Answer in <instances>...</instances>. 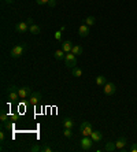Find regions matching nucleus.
I'll return each mask as SVG.
<instances>
[{"label":"nucleus","instance_id":"obj_18","mask_svg":"<svg viewBox=\"0 0 137 152\" xmlns=\"http://www.w3.org/2000/svg\"><path fill=\"white\" fill-rule=\"evenodd\" d=\"M29 32L32 33V34L37 36V34H40V32H41V29H40V26H37L36 23H33V25H30V28H29Z\"/></svg>","mask_w":137,"mask_h":152},{"label":"nucleus","instance_id":"obj_6","mask_svg":"<svg viewBox=\"0 0 137 152\" xmlns=\"http://www.w3.org/2000/svg\"><path fill=\"white\" fill-rule=\"evenodd\" d=\"M115 91H116V85L114 84V82H105V85L103 86V92H104V95H107V96L114 95Z\"/></svg>","mask_w":137,"mask_h":152},{"label":"nucleus","instance_id":"obj_20","mask_svg":"<svg viewBox=\"0 0 137 152\" xmlns=\"http://www.w3.org/2000/svg\"><path fill=\"white\" fill-rule=\"evenodd\" d=\"M71 74H73V77H82V70L75 66V67L71 69Z\"/></svg>","mask_w":137,"mask_h":152},{"label":"nucleus","instance_id":"obj_11","mask_svg":"<svg viewBox=\"0 0 137 152\" xmlns=\"http://www.w3.org/2000/svg\"><path fill=\"white\" fill-rule=\"evenodd\" d=\"M127 144V140L125 137H121V138H118V140H116L115 141V147H116V149H123L125 148V145Z\"/></svg>","mask_w":137,"mask_h":152},{"label":"nucleus","instance_id":"obj_12","mask_svg":"<svg viewBox=\"0 0 137 152\" xmlns=\"http://www.w3.org/2000/svg\"><path fill=\"white\" fill-rule=\"evenodd\" d=\"M71 48H73V42L66 40V41H62V50L64 51L66 53L71 52Z\"/></svg>","mask_w":137,"mask_h":152},{"label":"nucleus","instance_id":"obj_21","mask_svg":"<svg viewBox=\"0 0 137 152\" xmlns=\"http://www.w3.org/2000/svg\"><path fill=\"white\" fill-rule=\"evenodd\" d=\"M84 22H85V25L92 26V25H95V23H96V18L95 17H86L84 19Z\"/></svg>","mask_w":137,"mask_h":152},{"label":"nucleus","instance_id":"obj_1","mask_svg":"<svg viewBox=\"0 0 137 152\" xmlns=\"http://www.w3.org/2000/svg\"><path fill=\"white\" fill-rule=\"evenodd\" d=\"M25 50H26V44H18V45H15L12 50H11L10 52V56L14 58V59H17V58H21L22 55L25 53Z\"/></svg>","mask_w":137,"mask_h":152},{"label":"nucleus","instance_id":"obj_22","mask_svg":"<svg viewBox=\"0 0 137 152\" xmlns=\"http://www.w3.org/2000/svg\"><path fill=\"white\" fill-rule=\"evenodd\" d=\"M71 130H73V129H66V127H64V130H63V136H64V137H66V138H71V137H73V132H71Z\"/></svg>","mask_w":137,"mask_h":152},{"label":"nucleus","instance_id":"obj_9","mask_svg":"<svg viewBox=\"0 0 137 152\" xmlns=\"http://www.w3.org/2000/svg\"><path fill=\"white\" fill-rule=\"evenodd\" d=\"M40 100H41V93L40 92H33L29 97V104H32V106H36V104H39Z\"/></svg>","mask_w":137,"mask_h":152},{"label":"nucleus","instance_id":"obj_23","mask_svg":"<svg viewBox=\"0 0 137 152\" xmlns=\"http://www.w3.org/2000/svg\"><path fill=\"white\" fill-rule=\"evenodd\" d=\"M0 121H1L3 124H6L7 121H10V115H7V114L4 113V111H1V115H0Z\"/></svg>","mask_w":137,"mask_h":152},{"label":"nucleus","instance_id":"obj_5","mask_svg":"<svg viewBox=\"0 0 137 152\" xmlns=\"http://www.w3.org/2000/svg\"><path fill=\"white\" fill-rule=\"evenodd\" d=\"M7 93H8V100L10 102H17L19 99V95H18V88L14 85H10L7 88Z\"/></svg>","mask_w":137,"mask_h":152},{"label":"nucleus","instance_id":"obj_32","mask_svg":"<svg viewBox=\"0 0 137 152\" xmlns=\"http://www.w3.org/2000/svg\"><path fill=\"white\" fill-rule=\"evenodd\" d=\"M0 140H1V141L6 140V134H4V132H0Z\"/></svg>","mask_w":137,"mask_h":152},{"label":"nucleus","instance_id":"obj_15","mask_svg":"<svg viewBox=\"0 0 137 152\" xmlns=\"http://www.w3.org/2000/svg\"><path fill=\"white\" fill-rule=\"evenodd\" d=\"M53 56L56 58L58 60H64V56H66V52L63 50H56L53 52Z\"/></svg>","mask_w":137,"mask_h":152},{"label":"nucleus","instance_id":"obj_2","mask_svg":"<svg viewBox=\"0 0 137 152\" xmlns=\"http://www.w3.org/2000/svg\"><path fill=\"white\" fill-rule=\"evenodd\" d=\"M92 132H93V127H92V124L88 122V121H84L80 126V133L82 137H86V136H91Z\"/></svg>","mask_w":137,"mask_h":152},{"label":"nucleus","instance_id":"obj_10","mask_svg":"<svg viewBox=\"0 0 137 152\" xmlns=\"http://www.w3.org/2000/svg\"><path fill=\"white\" fill-rule=\"evenodd\" d=\"M78 34H80V37H86V36L89 34V26L88 25H81L80 28H78Z\"/></svg>","mask_w":137,"mask_h":152},{"label":"nucleus","instance_id":"obj_31","mask_svg":"<svg viewBox=\"0 0 137 152\" xmlns=\"http://www.w3.org/2000/svg\"><path fill=\"white\" fill-rule=\"evenodd\" d=\"M4 126L7 127V129H12V127H14V125L10 124V122H6V124H4Z\"/></svg>","mask_w":137,"mask_h":152},{"label":"nucleus","instance_id":"obj_30","mask_svg":"<svg viewBox=\"0 0 137 152\" xmlns=\"http://www.w3.org/2000/svg\"><path fill=\"white\" fill-rule=\"evenodd\" d=\"M18 118H19V115H17V114H14V115H11V117H10V121H12V122H15V121H18Z\"/></svg>","mask_w":137,"mask_h":152},{"label":"nucleus","instance_id":"obj_19","mask_svg":"<svg viewBox=\"0 0 137 152\" xmlns=\"http://www.w3.org/2000/svg\"><path fill=\"white\" fill-rule=\"evenodd\" d=\"M105 82H107V80H105L104 75H97V77H96V85H99V86H104Z\"/></svg>","mask_w":137,"mask_h":152},{"label":"nucleus","instance_id":"obj_14","mask_svg":"<svg viewBox=\"0 0 137 152\" xmlns=\"http://www.w3.org/2000/svg\"><path fill=\"white\" fill-rule=\"evenodd\" d=\"M62 125H63V127H66V129H73L74 121L71 119V118H64V119L62 121Z\"/></svg>","mask_w":137,"mask_h":152},{"label":"nucleus","instance_id":"obj_13","mask_svg":"<svg viewBox=\"0 0 137 152\" xmlns=\"http://www.w3.org/2000/svg\"><path fill=\"white\" fill-rule=\"evenodd\" d=\"M91 138H92V140H93L95 142L102 141V138H103L102 132H99V130H93V132H92V134H91Z\"/></svg>","mask_w":137,"mask_h":152},{"label":"nucleus","instance_id":"obj_26","mask_svg":"<svg viewBox=\"0 0 137 152\" xmlns=\"http://www.w3.org/2000/svg\"><path fill=\"white\" fill-rule=\"evenodd\" d=\"M129 152H137V142H133V144L129 147Z\"/></svg>","mask_w":137,"mask_h":152},{"label":"nucleus","instance_id":"obj_17","mask_svg":"<svg viewBox=\"0 0 137 152\" xmlns=\"http://www.w3.org/2000/svg\"><path fill=\"white\" fill-rule=\"evenodd\" d=\"M71 52L75 55V56H78V55H82V52H84V48L81 45H73V48H71Z\"/></svg>","mask_w":137,"mask_h":152},{"label":"nucleus","instance_id":"obj_24","mask_svg":"<svg viewBox=\"0 0 137 152\" xmlns=\"http://www.w3.org/2000/svg\"><path fill=\"white\" fill-rule=\"evenodd\" d=\"M53 37H55V40H58V41L62 42V32L60 30H58V32H55V34H53Z\"/></svg>","mask_w":137,"mask_h":152},{"label":"nucleus","instance_id":"obj_4","mask_svg":"<svg viewBox=\"0 0 137 152\" xmlns=\"http://www.w3.org/2000/svg\"><path fill=\"white\" fill-rule=\"evenodd\" d=\"M93 140L91 138V136H86V137H82L80 141V145H81V149L82 151H89L92 148V145H93Z\"/></svg>","mask_w":137,"mask_h":152},{"label":"nucleus","instance_id":"obj_27","mask_svg":"<svg viewBox=\"0 0 137 152\" xmlns=\"http://www.w3.org/2000/svg\"><path fill=\"white\" fill-rule=\"evenodd\" d=\"M42 152H52V148L48 147V145H44V147H42Z\"/></svg>","mask_w":137,"mask_h":152},{"label":"nucleus","instance_id":"obj_33","mask_svg":"<svg viewBox=\"0 0 137 152\" xmlns=\"http://www.w3.org/2000/svg\"><path fill=\"white\" fill-rule=\"evenodd\" d=\"M26 22H28L29 25H33V19H32V18H28V21H26Z\"/></svg>","mask_w":137,"mask_h":152},{"label":"nucleus","instance_id":"obj_29","mask_svg":"<svg viewBox=\"0 0 137 152\" xmlns=\"http://www.w3.org/2000/svg\"><path fill=\"white\" fill-rule=\"evenodd\" d=\"M37 1V4H40V6H42V4H48L49 0H36Z\"/></svg>","mask_w":137,"mask_h":152},{"label":"nucleus","instance_id":"obj_25","mask_svg":"<svg viewBox=\"0 0 137 152\" xmlns=\"http://www.w3.org/2000/svg\"><path fill=\"white\" fill-rule=\"evenodd\" d=\"M30 151H32V152H41L42 151V147H40V145H33L32 148H30Z\"/></svg>","mask_w":137,"mask_h":152},{"label":"nucleus","instance_id":"obj_3","mask_svg":"<svg viewBox=\"0 0 137 152\" xmlns=\"http://www.w3.org/2000/svg\"><path fill=\"white\" fill-rule=\"evenodd\" d=\"M64 64H66V67H69V69H73L77 66V58H75V55H74L73 52L66 53V56H64Z\"/></svg>","mask_w":137,"mask_h":152},{"label":"nucleus","instance_id":"obj_34","mask_svg":"<svg viewBox=\"0 0 137 152\" xmlns=\"http://www.w3.org/2000/svg\"><path fill=\"white\" fill-rule=\"evenodd\" d=\"M6 3H8V4H12V3H14V0H6Z\"/></svg>","mask_w":137,"mask_h":152},{"label":"nucleus","instance_id":"obj_28","mask_svg":"<svg viewBox=\"0 0 137 152\" xmlns=\"http://www.w3.org/2000/svg\"><path fill=\"white\" fill-rule=\"evenodd\" d=\"M48 6H49L51 8L55 7V6H56V0H49V1H48Z\"/></svg>","mask_w":137,"mask_h":152},{"label":"nucleus","instance_id":"obj_8","mask_svg":"<svg viewBox=\"0 0 137 152\" xmlns=\"http://www.w3.org/2000/svg\"><path fill=\"white\" fill-rule=\"evenodd\" d=\"M29 28H30V25H29L28 22H18L17 25H15V30H17L18 33H26L29 32Z\"/></svg>","mask_w":137,"mask_h":152},{"label":"nucleus","instance_id":"obj_7","mask_svg":"<svg viewBox=\"0 0 137 152\" xmlns=\"http://www.w3.org/2000/svg\"><path fill=\"white\" fill-rule=\"evenodd\" d=\"M32 88L30 86H22V88H18V95L21 99H28L32 95Z\"/></svg>","mask_w":137,"mask_h":152},{"label":"nucleus","instance_id":"obj_16","mask_svg":"<svg viewBox=\"0 0 137 152\" xmlns=\"http://www.w3.org/2000/svg\"><path fill=\"white\" fill-rule=\"evenodd\" d=\"M104 151H107V152H114V151H116L115 141H108V142H107V144H105V147H104Z\"/></svg>","mask_w":137,"mask_h":152}]
</instances>
